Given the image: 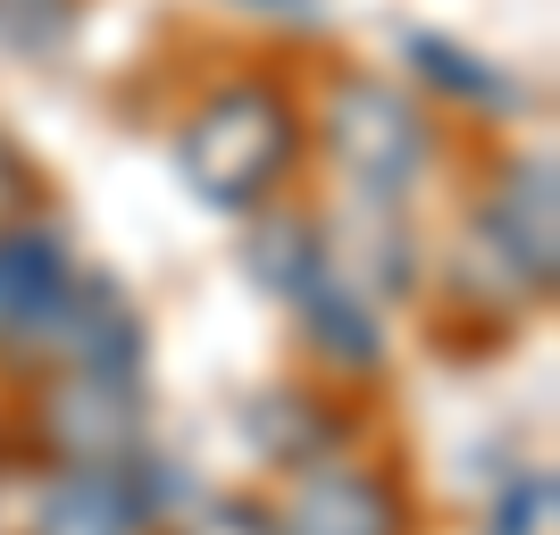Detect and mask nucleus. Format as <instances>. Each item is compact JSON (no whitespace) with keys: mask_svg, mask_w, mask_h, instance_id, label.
Listing matches in <instances>:
<instances>
[{"mask_svg":"<svg viewBox=\"0 0 560 535\" xmlns=\"http://www.w3.org/2000/svg\"><path fill=\"white\" fill-rule=\"evenodd\" d=\"M560 185H552V151L544 142H511L493 151V176L477 185V210H468V234L493 243V259L511 268L527 293H552V259H560Z\"/></svg>","mask_w":560,"mask_h":535,"instance_id":"nucleus-4","label":"nucleus"},{"mask_svg":"<svg viewBox=\"0 0 560 535\" xmlns=\"http://www.w3.org/2000/svg\"><path fill=\"white\" fill-rule=\"evenodd\" d=\"M167 486L160 461H101V468H59L34 502V527L25 535H160Z\"/></svg>","mask_w":560,"mask_h":535,"instance_id":"nucleus-7","label":"nucleus"},{"mask_svg":"<svg viewBox=\"0 0 560 535\" xmlns=\"http://www.w3.org/2000/svg\"><path fill=\"white\" fill-rule=\"evenodd\" d=\"M401 59L419 75L410 93H444V101H460L468 117H527L536 109V93H527L511 68H493L486 50L452 43V34H401Z\"/></svg>","mask_w":560,"mask_h":535,"instance_id":"nucleus-9","label":"nucleus"},{"mask_svg":"<svg viewBox=\"0 0 560 535\" xmlns=\"http://www.w3.org/2000/svg\"><path fill=\"white\" fill-rule=\"evenodd\" d=\"M335 435H343V419H335L327 402L293 394V385H277L268 402H252V443H259V452H268L277 468H310V461H327Z\"/></svg>","mask_w":560,"mask_h":535,"instance_id":"nucleus-11","label":"nucleus"},{"mask_svg":"<svg viewBox=\"0 0 560 535\" xmlns=\"http://www.w3.org/2000/svg\"><path fill=\"white\" fill-rule=\"evenodd\" d=\"M34 435L50 468H101L142 452V394L135 376H84V369H43L34 394Z\"/></svg>","mask_w":560,"mask_h":535,"instance_id":"nucleus-5","label":"nucleus"},{"mask_svg":"<svg viewBox=\"0 0 560 535\" xmlns=\"http://www.w3.org/2000/svg\"><path fill=\"white\" fill-rule=\"evenodd\" d=\"M243 9H259V18H284V25H310V18H318V0H243Z\"/></svg>","mask_w":560,"mask_h":535,"instance_id":"nucleus-16","label":"nucleus"},{"mask_svg":"<svg viewBox=\"0 0 560 535\" xmlns=\"http://www.w3.org/2000/svg\"><path fill=\"white\" fill-rule=\"evenodd\" d=\"M544 519H552V468L511 477L502 502H493V535H544Z\"/></svg>","mask_w":560,"mask_h":535,"instance_id":"nucleus-14","label":"nucleus"},{"mask_svg":"<svg viewBox=\"0 0 560 535\" xmlns=\"http://www.w3.org/2000/svg\"><path fill=\"white\" fill-rule=\"evenodd\" d=\"M84 0H0V50L9 59H59L75 43Z\"/></svg>","mask_w":560,"mask_h":535,"instance_id":"nucleus-12","label":"nucleus"},{"mask_svg":"<svg viewBox=\"0 0 560 535\" xmlns=\"http://www.w3.org/2000/svg\"><path fill=\"white\" fill-rule=\"evenodd\" d=\"M293 310H302V326H310V351H318L335 376H376V369H385V326H376V302L343 277V268H335V259L302 284V293H293Z\"/></svg>","mask_w":560,"mask_h":535,"instance_id":"nucleus-8","label":"nucleus"},{"mask_svg":"<svg viewBox=\"0 0 560 535\" xmlns=\"http://www.w3.org/2000/svg\"><path fill=\"white\" fill-rule=\"evenodd\" d=\"M310 135H327L335 167L369 201H410L444 160V117L427 109V93H410L401 75H376V68L335 75L318 117H310Z\"/></svg>","mask_w":560,"mask_h":535,"instance_id":"nucleus-2","label":"nucleus"},{"mask_svg":"<svg viewBox=\"0 0 560 535\" xmlns=\"http://www.w3.org/2000/svg\"><path fill=\"white\" fill-rule=\"evenodd\" d=\"M302 160H310V109L284 75H226L176 126L185 185L226 218H252L268 201H284Z\"/></svg>","mask_w":560,"mask_h":535,"instance_id":"nucleus-1","label":"nucleus"},{"mask_svg":"<svg viewBox=\"0 0 560 535\" xmlns=\"http://www.w3.org/2000/svg\"><path fill=\"white\" fill-rule=\"evenodd\" d=\"M34 210H43V167H34V151L0 126V226H18V218H34Z\"/></svg>","mask_w":560,"mask_h":535,"instance_id":"nucleus-13","label":"nucleus"},{"mask_svg":"<svg viewBox=\"0 0 560 535\" xmlns=\"http://www.w3.org/2000/svg\"><path fill=\"white\" fill-rule=\"evenodd\" d=\"M176 535H277V519L259 511V502H234V493H218V502H201V511H192Z\"/></svg>","mask_w":560,"mask_h":535,"instance_id":"nucleus-15","label":"nucleus"},{"mask_svg":"<svg viewBox=\"0 0 560 535\" xmlns=\"http://www.w3.org/2000/svg\"><path fill=\"white\" fill-rule=\"evenodd\" d=\"M75 277H84V259L43 210L0 226V369H25V376L50 369V335H59Z\"/></svg>","mask_w":560,"mask_h":535,"instance_id":"nucleus-3","label":"nucleus"},{"mask_svg":"<svg viewBox=\"0 0 560 535\" xmlns=\"http://www.w3.org/2000/svg\"><path fill=\"white\" fill-rule=\"evenodd\" d=\"M252 218H259V234H252V252H243L252 259V284H268V293L293 302V293L327 268V226L310 210H284V201H268V210H252Z\"/></svg>","mask_w":560,"mask_h":535,"instance_id":"nucleus-10","label":"nucleus"},{"mask_svg":"<svg viewBox=\"0 0 560 535\" xmlns=\"http://www.w3.org/2000/svg\"><path fill=\"white\" fill-rule=\"evenodd\" d=\"M277 535H410V493L369 461H327L293 468V486H284L277 511Z\"/></svg>","mask_w":560,"mask_h":535,"instance_id":"nucleus-6","label":"nucleus"}]
</instances>
